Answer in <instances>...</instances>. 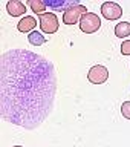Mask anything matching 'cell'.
I'll list each match as a JSON object with an SVG mask.
<instances>
[{
  "label": "cell",
  "mask_w": 130,
  "mask_h": 147,
  "mask_svg": "<svg viewBox=\"0 0 130 147\" xmlns=\"http://www.w3.org/2000/svg\"><path fill=\"white\" fill-rule=\"evenodd\" d=\"M28 41H29L31 45H34V46H41V45H44L46 41H48V38L43 37V34H40V32L32 31L31 34L28 35Z\"/></svg>",
  "instance_id": "cell-11"
},
{
  "label": "cell",
  "mask_w": 130,
  "mask_h": 147,
  "mask_svg": "<svg viewBox=\"0 0 130 147\" xmlns=\"http://www.w3.org/2000/svg\"><path fill=\"white\" fill-rule=\"evenodd\" d=\"M109 78V71L107 67L101 66V64H96V66H92L87 72V80H89L92 84H103V83L107 81Z\"/></svg>",
  "instance_id": "cell-5"
},
{
  "label": "cell",
  "mask_w": 130,
  "mask_h": 147,
  "mask_svg": "<svg viewBox=\"0 0 130 147\" xmlns=\"http://www.w3.org/2000/svg\"><path fill=\"white\" fill-rule=\"evenodd\" d=\"M14 147H23V146H14Z\"/></svg>",
  "instance_id": "cell-15"
},
{
  "label": "cell",
  "mask_w": 130,
  "mask_h": 147,
  "mask_svg": "<svg viewBox=\"0 0 130 147\" xmlns=\"http://www.w3.org/2000/svg\"><path fill=\"white\" fill-rule=\"evenodd\" d=\"M46 5L52 9V11H63V12H66L69 8H72V6H75V5H80L78 2H75V0H69V2H66V0H58V2H46Z\"/></svg>",
  "instance_id": "cell-9"
},
{
  "label": "cell",
  "mask_w": 130,
  "mask_h": 147,
  "mask_svg": "<svg viewBox=\"0 0 130 147\" xmlns=\"http://www.w3.org/2000/svg\"><path fill=\"white\" fill-rule=\"evenodd\" d=\"M101 28V18L94 12H87L80 20V29L86 34H94Z\"/></svg>",
  "instance_id": "cell-3"
},
{
  "label": "cell",
  "mask_w": 130,
  "mask_h": 147,
  "mask_svg": "<svg viewBox=\"0 0 130 147\" xmlns=\"http://www.w3.org/2000/svg\"><path fill=\"white\" fill-rule=\"evenodd\" d=\"M84 14H87V9H86L84 5H75V6L69 8L67 11L63 14V23L64 25H75L77 22L80 23L81 17L84 16Z\"/></svg>",
  "instance_id": "cell-4"
},
{
  "label": "cell",
  "mask_w": 130,
  "mask_h": 147,
  "mask_svg": "<svg viewBox=\"0 0 130 147\" xmlns=\"http://www.w3.org/2000/svg\"><path fill=\"white\" fill-rule=\"evenodd\" d=\"M121 54L123 55H130V40H124L121 45Z\"/></svg>",
  "instance_id": "cell-14"
},
{
  "label": "cell",
  "mask_w": 130,
  "mask_h": 147,
  "mask_svg": "<svg viewBox=\"0 0 130 147\" xmlns=\"http://www.w3.org/2000/svg\"><path fill=\"white\" fill-rule=\"evenodd\" d=\"M121 113L126 119H130V101H124L121 104Z\"/></svg>",
  "instance_id": "cell-13"
},
{
  "label": "cell",
  "mask_w": 130,
  "mask_h": 147,
  "mask_svg": "<svg viewBox=\"0 0 130 147\" xmlns=\"http://www.w3.org/2000/svg\"><path fill=\"white\" fill-rule=\"evenodd\" d=\"M6 11L9 16L12 17H18V16H23L26 12V5L23 2H18V0H9L6 3Z\"/></svg>",
  "instance_id": "cell-7"
},
{
  "label": "cell",
  "mask_w": 130,
  "mask_h": 147,
  "mask_svg": "<svg viewBox=\"0 0 130 147\" xmlns=\"http://www.w3.org/2000/svg\"><path fill=\"white\" fill-rule=\"evenodd\" d=\"M57 74L52 61L26 49L0 57V115L6 123L34 130L54 110Z\"/></svg>",
  "instance_id": "cell-1"
},
{
  "label": "cell",
  "mask_w": 130,
  "mask_h": 147,
  "mask_svg": "<svg viewBox=\"0 0 130 147\" xmlns=\"http://www.w3.org/2000/svg\"><path fill=\"white\" fill-rule=\"evenodd\" d=\"M29 6L32 12H35L37 16H41V14H44V9L48 8V5H46V2H41V0H29Z\"/></svg>",
  "instance_id": "cell-12"
},
{
  "label": "cell",
  "mask_w": 130,
  "mask_h": 147,
  "mask_svg": "<svg viewBox=\"0 0 130 147\" xmlns=\"http://www.w3.org/2000/svg\"><path fill=\"white\" fill-rule=\"evenodd\" d=\"M38 17V23H40V29L44 32V34H55L58 31V26H60V22L55 12H44L41 16H37Z\"/></svg>",
  "instance_id": "cell-2"
},
{
  "label": "cell",
  "mask_w": 130,
  "mask_h": 147,
  "mask_svg": "<svg viewBox=\"0 0 130 147\" xmlns=\"http://www.w3.org/2000/svg\"><path fill=\"white\" fill-rule=\"evenodd\" d=\"M35 26H37V20H35V17H32V16H25L20 22L17 23V29L18 31L20 32H29V34L34 31Z\"/></svg>",
  "instance_id": "cell-8"
},
{
  "label": "cell",
  "mask_w": 130,
  "mask_h": 147,
  "mask_svg": "<svg viewBox=\"0 0 130 147\" xmlns=\"http://www.w3.org/2000/svg\"><path fill=\"white\" fill-rule=\"evenodd\" d=\"M101 14L107 20H118L123 16V8L115 2H104L101 5Z\"/></svg>",
  "instance_id": "cell-6"
},
{
  "label": "cell",
  "mask_w": 130,
  "mask_h": 147,
  "mask_svg": "<svg viewBox=\"0 0 130 147\" xmlns=\"http://www.w3.org/2000/svg\"><path fill=\"white\" fill-rule=\"evenodd\" d=\"M115 35L119 37V38H124V37L130 35V23L129 22H119L117 26H115Z\"/></svg>",
  "instance_id": "cell-10"
}]
</instances>
